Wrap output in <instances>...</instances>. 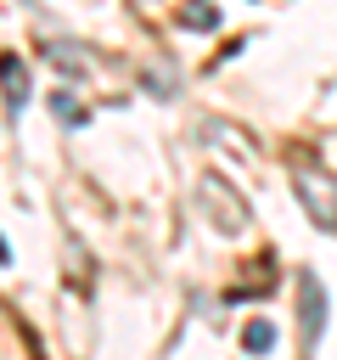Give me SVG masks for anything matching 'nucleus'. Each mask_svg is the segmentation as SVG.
Wrapping results in <instances>:
<instances>
[{"mask_svg": "<svg viewBox=\"0 0 337 360\" xmlns=\"http://www.w3.org/2000/svg\"><path fill=\"white\" fill-rule=\"evenodd\" d=\"M292 191H298L303 214H309L320 231L337 236V180H331L315 158H292Z\"/></svg>", "mask_w": 337, "mask_h": 360, "instance_id": "f257e3e1", "label": "nucleus"}, {"mask_svg": "<svg viewBox=\"0 0 337 360\" xmlns=\"http://www.w3.org/2000/svg\"><path fill=\"white\" fill-rule=\"evenodd\" d=\"M326 315H331V304H326L320 276H315V270H298V326H303V349H315V343H320Z\"/></svg>", "mask_w": 337, "mask_h": 360, "instance_id": "f03ea898", "label": "nucleus"}, {"mask_svg": "<svg viewBox=\"0 0 337 360\" xmlns=\"http://www.w3.org/2000/svg\"><path fill=\"white\" fill-rule=\"evenodd\" d=\"M197 197L213 208V225H219V231H242V225H247V202H242L219 174H202V191H197Z\"/></svg>", "mask_w": 337, "mask_h": 360, "instance_id": "7ed1b4c3", "label": "nucleus"}, {"mask_svg": "<svg viewBox=\"0 0 337 360\" xmlns=\"http://www.w3.org/2000/svg\"><path fill=\"white\" fill-rule=\"evenodd\" d=\"M0 96H6V112L17 118L22 107H28V68H22V56H0Z\"/></svg>", "mask_w": 337, "mask_h": 360, "instance_id": "20e7f679", "label": "nucleus"}, {"mask_svg": "<svg viewBox=\"0 0 337 360\" xmlns=\"http://www.w3.org/2000/svg\"><path fill=\"white\" fill-rule=\"evenodd\" d=\"M242 343H247V354H270V349H275V326H270V321H247Z\"/></svg>", "mask_w": 337, "mask_h": 360, "instance_id": "39448f33", "label": "nucleus"}, {"mask_svg": "<svg viewBox=\"0 0 337 360\" xmlns=\"http://www.w3.org/2000/svg\"><path fill=\"white\" fill-rule=\"evenodd\" d=\"M213 22H219L213 6H185V28H213Z\"/></svg>", "mask_w": 337, "mask_h": 360, "instance_id": "423d86ee", "label": "nucleus"}, {"mask_svg": "<svg viewBox=\"0 0 337 360\" xmlns=\"http://www.w3.org/2000/svg\"><path fill=\"white\" fill-rule=\"evenodd\" d=\"M56 118H62V124H84V107H79V101L62 90V96H56Z\"/></svg>", "mask_w": 337, "mask_h": 360, "instance_id": "0eeeda50", "label": "nucleus"}]
</instances>
